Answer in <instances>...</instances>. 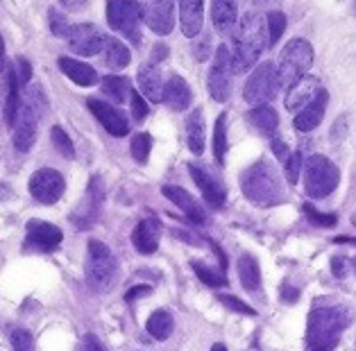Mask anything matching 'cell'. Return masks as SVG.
Returning a JSON list of instances; mask_svg holds the SVG:
<instances>
[{
    "instance_id": "38",
    "label": "cell",
    "mask_w": 356,
    "mask_h": 351,
    "mask_svg": "<svg viewBox=\"0 0 356 351\" xmlns=\"http://www.w3.org/2000/svg\"><path fill=\"white\" fill-rule=\"evenodd\" d=\"M50 138H53V143H55V147H57V152H62L64 159H75V145H73L71 136H68L62 127L55 125L53 129H50Z\"/></svg>"
},
{
    "instance_id": "6",
    "label": "cell",
    "mask_w": 356,
    "mask_h": 351,
    "mask_svg": "<svg viewBox=\"0 0 356 351\" xmlns=\"http://www.w3.org/2000/svg\"><path fill=\"white\" fill-rule=\"evenodd\" d=\"M46 104V98H43V91L39 86H32L28 89V95L21 104V111H19V118H16V125H14V147L23 152H30V147L34 145L37 140V122L41 118V111L46 107H39Z\"/></svg>"
},
{
    "instance_id": "40",
    "label": "cell",
    "mask_w": 356,
    "mask_h": 351,
    "mask_svg": "<svg viewBox=\"0 0 356 351\" xmlns=\"http://www.w3.org/2000/svg\"><path fill=\"white\" fill-rule=\"evenodd\" d=\"M12 347H14V351H34L32 333L25 329H16L12 333Z\"/></svg>"
},
{
    "instance_id": "31",
    "label": "cell",
    "mask_w": 356,
    "mask_h": 351,
    "mask_svg": "<svg viewBox=\"0 0 356 351\" xmlns=\"http://www.w3.org/2000/svg\"><path fill=\"white\" fill-rule=\"evenodd\" d=\"M248 120L254 125L259 131H261L264 136H273L277 125H280V116H277V111L273 107H268V104H264V107H254L250 113H248Z\"/></svg>"
},
{
    "instance_id": "29",
    "label": "cell",
    "mask_w": 356,
    "mask_h": 351,
    "mask_svg": "<svg viewBox=\"0 0 356 351\" xmlns=\"http://www.w3.org/2000/svg\"><path fill=\"white\" fill-rule=\"evenodd\" d=\"M100 89L105 95H109L116 104H123L127 100H132V84L123 75H105L100 77Z\"/></svg>"
},
{
    "instance_id": "50",
    "label": "cell",
    "mask_w": 356,
    "mask_h": 351,
    "mask_svg": "<svg viewBox=\"0 0 356 351\" xmlns=\"http://www.w3.org/2000/svg\"><path fill=\"white\" fill-rule=\"evenodd\" d=\"M163 57H168V48L163 46V43H157V46H154V52H152V59L150 61L159 64V59H163Z\"/></svg>"
},
{
    "instance_id": "8",
    "label": "cell",
    "mask_w": 356,
    "mask_h": 351,
    "mask_svg": "<svg viewBox=\"0 0 356 351\" xmlns=\"http://www.w3.org/2000/svg\"><path fill=\"white\" fill-rule=\"evenodd\" d=\"M145 19V10L138 0H107V23L111 30L123 34L138 46L141 43V21Z\"/></svg>"
},
{
    "instance_id": "3",
    "label": "cell",
    "mask_w": 356,
    "mask_h": 351,
    "mask_svg": "<svg viewBox=\"0 0 356 351\" xmlns=\"http://www.w3.org/2000/svg\"><path fill=\"white\" fill-rule=\"evenodd\" d=\"M241 186H243V195L259 206H273L284 199L280 174H277V170L266 159L257 161L243 172Z\"/></svg>"
},
{
    "instance_id": "55",
    "label": "cell",
    "mask_w": 356,
    "mask_h": 351,
    "mask_svg": "<svg viewBox=\"0 0 356 351\" xmlns=\"http://www.w3.org/2000/svg\"><path fill=\"white\" fill-rule=\"evenodd\" d=\"M7 197V190H5V186L0 183V199H5Z\"/></svg>"
},
{
    "instance_id": "56",
    "label": "cell",
    "mask_w": 356,
    "mask_h": 351,
    "mask_svg": "<svg viewBox=\"0 0 356 351\" xmlns=\"http://www.w3.org/2000/svg\"><path fill=\"white\" fill-rule=\"evenodd\" d=\"M211 351H227V347H225V345H213Z\"/></svg>"
},
{
    "instance_id": "21",
    "label": "cell",
    "mask_w": 356,
    "mask_h": 351,
    "mask_svg": "<svg viewBox=\"0 0 356 351\" xmlns=\"http://www.w3.org/2000/svg\"><path fill=\"white\" fill-rule=\"evenodd\" d=\"M179 28L188 39H195L204 25V0H179Z\"/></svg>"
},
{
    "instance_id": "28",
    "label": "cell",
    "mask_w": 356,
    "mask_h": 351,
    "mask_svg": "<svg viewBox=\"0 0 356 351\" xmlns=\"http://www.w3.org/2000/svg\"><path fill=\"white\" fill-rule=\"evenodd\" d=\"M186 143L193 154L204 152V113L200 107L186 116Z\"/></svg>"
},
{
    "instance_id": "44",
    "label": "cell",
    "mask_w": 356,
    "mask_h": 351,
    "mask_svg": "<svg viewBox=\"0 0 356 351\" xmlns=\"http://www.w3.org/2000/svg\"><path fill=\"white\" fill-rule=\"evenodd\" d=\"M129 102H132V116H134V120L143 122L145 116H147V102L143 100V95L132 91V100H129Z\"/></svg>"
},
{
    "instance_id": "11",
    "label": "cell",
    "mask_w": 356,
    "mask_h": 351,
    "mask_svg": "<svg viewBox=\"0 0 356 351\" xmlns=\"http://www.w3.org/2000/svg\"><path fill=\"white\" fill-rule=\"evenodd\" d=\"M66 190V179L55 168H39L30 177V195L41 204H55Z\"/></svg>"
},
{
    "instance_id": "27",
    "label": "cell",
    "mask_w": 356,
    "mask_h": 351,
    "mask_svg": "<svg viewBox=\"0 0 356 351\" xmlns=\"http://www.w3.org/2000/svg\"><path fill=\"white\" fill-rule=\"evenodd\" d=\"M7 73V98H5V122L10 127L16 125V118H19V111H21V82L19 77H16V70L10 66L5 70Z\"/></svg>"
},
{
    "instance_id": "19",
    "label": "cell",
    "mask_w": 356,
    "mask_h": 351,
    "mask_svg": "<svg viewBox=\"0 0 356 351\" xmlns=\"http://www.w3.org/2000/svg\"><path fill=\"white\" fill-rule=\"evenodd\" d=\"M161 193H163V197H168L172 204L179 206L181 213H184L193 225H207L204 209L200 206V202L191 195V193H186L184 188H179V186H163Z\"/></svg>"
},
{
    "instance_id": "4",
    "label": "cell",
    "mask_w": 356,
    "mask_h": 351,
    "mask_svg": "<svg viewBox=\"0 0 356 351\" xmlns=\"http://www.w3.org/2000/svg\"><path fill=\"white\" fill-rule=\"evenodd\" d=\"M84 277L91 291L107 293L118 281V261L102 240H89L86 247V266Z\"/></svg>"
},
{
    "instance_id": "18",
    "label": "cell",
    "mask_w": 356,
    "mask_h": 351,
    "mask_svg": "<svg viewBox=\"0 0 356 351\" xmlns=\"http://www.w3.org/2000/svg\"><path fill=\"white\" fill-rule=\"evenodd\" d=\"M102 202H105V186H102V179L100 177H91L89 190H86V197H84V204L75 213V220L80 222L82 229H86V227H91L95 222V218H98L100 209H102Z\"/></svg>"
},
{
    "instance_id": "30",
    "label": "cell",
    "mask_w": 356,
    "mask_h": 351,
    "mask_svg": "<svg viewBox=\"0 0 356 351\" xmlns=\"http://www.w3.org/2000/svg\"><path fill=\"white\" fill-rule=\"evenodd\" d=\"M238 277H241L243 288L250 293H257L259 288H261V270H259V263L254 256L243 254L238 259Z\"/></svg>"
},
{
    "instance_id": "23",
    "label": "cell",
    "mask_w": 356,
    "mask_h": 351,
    "mask_svg": "<svg viewBox=\"0 0 356 351\" xmlns=\"http://www.w3.org/2000/svg\"><path fill=\"white\" fill-rule=\"evenodd\" d=\"M163 102H166V107L172 111H186L191 107V102H193V91H191V86L186 84L184 77L172 75L166 82Z\"/></svg>"
},
{
    "instance_id": "33",
    "label": "cell",
    "mask_w": 356,
    "mask_h": 351,
    "mask_svg": "<svg viewBox=\"0 0 356 351\" xmlns=\"http://www.w3.org/2000/svg\"><path fill=\"white\" fill-rule=\"evenodd\" d=\"M147 333L154 338V340H166L170 338L172 329H175V320L168 311H154L147 320Z\"/></svg>"
},
{
    "instance_id": "48",
    "label": "cell",
    "mask_w": 356,
    "mask_h": 351,
    "mask_svg": "<svg viewBox=\"0 0 356 351\" xmlns=\"http://www.w3.org/2000/svg\"><path fill=\"white\" fill-rule=\"evenodd\" d=\"M59 5L66 7L68 12H82L89 5V0H59Z\"/></svg>"
},
{
    "instance_id": "39",
    "label": "cell",
    "mask_w": 356,
    "mask_h": 351,
    "mask_svg": "<svg viewBox=\"0 0 356 351\" xmlns=\"http://www.w3.org/2000/svg\"><path fill=\"white\" fill-rule=\"evenodd\" d=\"M266 19H268V46H275L286 30V16L282 12L273 10V12H268Z\"/></svg>"
},
{
    "instance_id": "32",
    "label": "cell",
    "mask_w": 356,
    "mask_h": 351,
    "mask_svg": "<svg viewBox=\"0 0 356 351\" xmlns=\"http://www.w3.org/2000/svg\"><path fill=\"white\" fill-rule=\"evenodd\" d=\"M129 48L125 46L123 41L118 39H107V46H105V64L111 70H123L125 66H129Z\"/></svg>"
},
{
    "instance_id": "43",
    "label": "cell",
    "mask_w": 356,
    "mask_h": 351,
    "mask_svg": "<svg viewBox=\"0 0 356 351\" xmlns=\"http://www.w3.org/2000/svg\"><path fill=\"white\" fill-rule=\"evenodd\" d=\"M300 170H302V154L300 152H293L286 161V179L291 183H298L300 179Z\"/></svg>"
},
{
    "instance_id": "54",
    "label": "cell",
    "mask_w": 356,
    "mask_h": 351,
    "mask_svg": "<svg viewBox=\"0 0 356 351\" xmlns=\"http://www.w3.org/2000/svg\"><path fill=\"white\" fill-rule=\"evenodd\" d=\"M336 243H345V245H356V238H336Z\"/></svg>"
},
{
    "instance_id": "42",
    "label": "cell",
    "mask_w": 356,
    "mask_h": 351,
    "mask_svg": "<svg viewBox=\"0 0 356 351\" xmlns=\"http://www.w3.org/2000/svg\"><path fill=\"white\" fill-rule=\"evenodd\" d=\"M304 213L311 218V222L318 225V227H334L338 222L336 215H329V213H320L318 209H314L311 204H304Z\"/></svg>"
},
{
    "instance_id": "47",
    "label": "cell",
    "mask_w": 356,
    "mask_h": 351,
    "mask_svg": "<svg viewBox=\"0 0 356 351\" xmlns=\"http://www.w3.org/2000/svg\"><path fill=\"white\" fill-rule=\"evenodd\" d=\"M150 293H152L150 286H134V288H129V291L125 293V302H136L138 297L150 295Z\"/></svg>"
},
{
    "instance_id": "49",
    "label": "cell",
    "mask_w": 356,
    "mask_h": 351,
    "mask_svg": "<svg viewBox=\"0 0 356 351\" xmlns=\"http://www.w3.org/2000/svg\"><path fill=\"white\" fill-rule=\"evenodd\" d=\"M273 152H275L277 159H286V154H289L291 150H289V145L282 143V140H273Z\"/></svg>"
},
{
    "instance_id": "46",
    "label": "cell",
    "mask_w": 356,
    "mask_h": 351,
    "mask_svg": "<svg viewBox=\"0 0 356 351\" xmlns=\"http://www.w3.org/2000/svg\"><path fill=\"white\" fill-rule=\"evenodd\" d=\"M209 43H211L209 34H204L202 41L193 43V55H195L197 61H207V57H209Z\"/></svg>"
},
{
    "instance_id": "15",
    "label": "cell",
    "mask_w": 356,
    "mask_h": 351,
    "mask_svg": "<svg viewBox=\"0 0 356 351\" xmlns=\"http://www.w3.org/2000/svg\"><path fill=\"white\" fill-rule=\"evenodd\" d=\"M145 23L154 34L166 37L175 25V0H147L145 3Z\"/></svg>"
},
{
    "instance_id": "25",
    "label": "cell",
    "mask_w": 356,
    "mask_h": 351,
    "mask_svg": "<svg viewBox=\"0 0 356 351\" xmlns=\"http://www.w3.org/2000/svg\"><path fill=\"white\" fill-rule=\"evenodd\" d=\"M211 19L218 34H229L236 30L238 21V3L236 0H213L211 3Z\"/></svg>"
},
{
    "instance_id": "26",
    "label": "cell",
    "mask_w": 356,
    "mask_h": 351,
    "mask_svg": "<svg viewBox=\"0 0 356 351\" xmlns=\"http://www.w3.org/2000/svg\"><path fill=\"white\" fill-rule=\"evenodd\" d=\"M327 102H329V93L323 89L320 95L309 104V107H304L298 116H295V129L300 131H311L316 129L320 122H323V116H325V109H327Z\"/></svg>"
},
{
    "instance_id": "37",
    "label": "cell",
    "mask_w": 356,
    "mask_h": 351,
    "mask_svg": "<svg viewBox=\"0 0 356 351\" xmlns=\"http://www.w3.org/2000/svg\"><path fill=\"white\" fill-rule=\"evenodd\" d=\"M150 147H152V138L145 131H138V134L132 136V143H129V150H132V156L136 163H145L147 156H150Z\"/></svg>"
},
{
    "instance_id": "52",
    "label": "cell",
    "mask_w": 356,
    "mask_h": 351,
    "mask_svg": "<svg viewBox=\"0 0 356 351\" xmlns=\"http://www.w3.org/2000/svg\"><path fill=\"white\" fill-rule=\"evenodd\" d=\"M343 266H345V259H341V256H336V259L332 261V272H334L336 277H343V275H345Z\"/></svg>"
},
{
    "instance_id": "41",
    "label": "cell",
    "mask_w": 356,
    "mask_h": 351,
    "mask_svg": "<svg viewBox=\"0 0 356 351\" xmlns=\"http://www.w3.org/2000/svg\"><path fill=\"white\" fill-rule=\"evenodd\" d=\"M218 302L227 306L229 311L234 313H243V315H257V311L252 309V306H248L245 302H241L238 297H234V295H218Z\"/></svg>"
},
{
    "instance_id": "34",
    "label": "cell",
    "mask_w": 356,
    "mask_h": 351,
    "mask_svg": "<svg viewBox=\"0 0 356 351\" xmlns=\"http://www.w3.org/2000/svg\"><path fill=\"white\" fill-rule=\"evenodd\" d=\"M213 154L220 165L227 159V113H220L213 127Z\"/></svg>"
},
{
    "instance_id": "12",
    "label": "cell",
    "mask_w": 356,
    "mask_h": 351,
    "mask_svg": "<svg viewBox=\"0 0 356 351\" xmlns=\"http://www.w3.org/2000/svg\"><path fill=\"white\" fill-rule=\"evenodd\" d=\"M62 229L46 220H30L28 227H25V250L28 252L50 254L62 245Z\"/></svg>"
},
{
    "instance_id": "14",
    "label": "cell",
    "mask_w": 356,
    "mask_h": 351,
    "mask_svg": "<svg viewBox=\"0 0 356 351\" xmlns=\"http://www.w3.org/2000/svg\"><path fill=\"white\" fill-rule=\"evenodd\" d=\"M86 107H89V111L95 116V120H98L111 136L123 138V136L129 134L127 116L118 107H114V104H109L105 100H98V98H89V100H86Z\"/></svg>"
},
{
    "instance_id": "16",
    "label": "cell",
    "mask_w": 356,
    "mask_h": 351,
    "mask_svg": "<svg viewBox=\"0 0 356 351\" xmlns=\"http://www.w3.org/2000/svg\"><path fill=\"white\" fill-rule=\"evenodd\" d=\"M188 172H191V177H193V181L197 183V188L202 190V197L207 199V204L213 209H222L225 199H227V193H225L222 183L207 168H200L195 163H188Z\"/></svg>"
},
{
    "instance_id": "57",
    "label": "cell",
    "mask_w": 356,
    "mask_h": 351,
    "mask_svg": "<svg viewBox=\"0 0 356 351\" xmlns=\"http://www.w3.org/2000/svg\"><path fill=\"white\" fill-rule=\"evenodd\" d=\"M354 270H356V259H354Z\"/></svg>"
},
{
    "instance_id": "51",
    "label": "cell",
    "mask_w": 356,
    "mask_h": 351,
    "mask_svg": "<svg viewBox=\"0 0 356 351\" xmlns=\"http://www.w3.org/2000/svg\"><path fill=\"white\" fill-rule=\"evenodd\" d=\"M82 351H105V349H102V345H100L98 340L89 336V338L84 340V347H82Z\"/></svg>"
},
{
    "instance_id": "36",
    "label": "cell",
    "mask_w": 356,
    "mask_h": 351,
    "mask_svg": "<svg viewBox=\"0 0 356 351\" xmlns=\"http://www.w3.org/2000/svg\"><path fill=\"white\" fill-rule=\"evenodd\" d=\"M48 23H50V32H53L55 37H59V39H68V37H71L73 25L68 23L66 14H64L62 10H57V7H50V12H48Z\"/></svg>"
},
{
    "instance_id": "17",
    "label": "cell",
    "mask_w": 356,
    "mask_h": 351,
    "mask_svg": "<svg viewBox=\"0 0 356 351\" xmlns=\"http://www.w3.org/2000/svg\"><path fill=\"white\" fill-rule=\"evenodd\" d=\"M320 91H323V84H320L318 77H314V75L302 77L298 84H293L289 89V95H286V109L293 113H300L304 107H309V104L318 98Z\"/></svg>"
},
{
    "instance_id": "1",
    "label": "cell",
    "mask_w": 356,
    "mask_h": 351,
    "mask_svg": "<svg viewBox=\"0 0 356 351\" xmlns=\"http://www.w3.org/2000/svg\"><path fill=\"white\" fill-rule=\"evenodd\" d=\"M268 46V19L257 10L248 12L234 30V52L232 68L234 73H248L257 66V59Z\"/></svg>"
},
{
    "instance_id": "24",
    "label": "cell",
    "mask_w": 356,
    "mask_h": 351,
    "mask_svg": "<svg viewBox=\"0 0 356 351\" xmlns=\"http://www.w3.org/2000/svg\"><path fill=\"white\" fill-rule=\"evenodd\" d=\"M59 70L68 77L71 82H75L77 86H93L100 82L98 70L89 64H82V61H75L71 57H59L57 59Z\"/></svg>"
},
{
    "instance_id": "35",
    "label": "cell",
    "mask_w": 356,
    "mask_h": 351,
    "mask_svg": "<svg viewBox=\"0 0 356 351\" xmlns=\"http://www.w3.org/2000/svg\"><path fill=\"white\" fill-rule=\"evenodd\" d=\"M191 268H193V272L200 277V281H204L207 286H213V288L227 286V277H225L222 270H211V268H207L204 263H200V261L191 263Z\"/></svg>"
},
{
    "instance_id": "5",
    "label": "cell",
    "mask_w": 356,
    "mask_h": 351,
    "mask_svg": "<svg viewBox=\"0 0 356 351\" xmlns=\"http://www.w3.org/2000/svg\"><path fill=\"white\" fill-rule=\"evenodd\" d=\"M311 64H314V48H311V43L307 39H291L284 46L280 55V64H277L280 84L291 89L302 77H307Z\"/></svg>"
},
{
    "instance_id": "9",
    "label": "cell",
    "mask_w": 356,
    "mask_h": 351,
    "mask_svg": "<svg viewBox=\"0 0 356 351\" xmlns=\"http://www.w3.org/2000/svg\"><path fill=\"white\" fill-rule=\"evenodd\" d=\"M282 89L280 84V73H277V66L273 61H261L254 73L250 75V80L245 82V89H243V98L252 107H264L266 102H270L277 91Z\"/></svg>"
},
{
    "instance_id": "10",
    "label": "cell",
    "mask_w": 356,
    "mask_h": 351,
    "mask_svg": "<svg viewBox=\"0 0 356 351\" xmlns=\"http://www.w3.org/2000/svg\"><path fill=\"white\" fill-rule=\"evenodd\" d=\"M232 50L220 43L209 68V93L216 102H227L232 93Z\"/></svg>"
},
{
    "instance_id": "20",
    "label": "cell",
    "mask_w": 356,
    "mask_h": 351,
    "mask_svg": "<svg viewBox=\"0 0 356 351\" xmlns=\"http://www.w3.org/2000/svg\"><path fill=\"white\" fill-rule=\"evenodd\" d=\"M159 238H161V222L157 218H143L141 222L136 225V229L132 234V243L138 254H154L159 247Z\"/></svg>"
},
{
    "instance_id": "2",
    "label": "cell",
    "mask_w": 356,
    "mask_h": 351,
    "mask_svg": "<svg viewBox=\"0 0 356 351\" xmlns=\"http://www.w3.org/2000/svg\"><path fill=\"white\" fill-rule=\"evenodd\" d=\"M347 315L336 306H323L311 311L307 324V351H334L341 342Z\"/></svg>"
},
{
    "instance_id": "45",
    "label": "cell",
    "mask_w": 356,
    "mask_h": 351,
    "mask_svg": "<svg viewBox=\"0 0 356 351\" xmlns=\"http://www.w3.org/2000/svg\"><path fill=\"white\" fill-rule=\"evenodd\" d=\"M14 70H16V77H19L21 86H25L32 80V66H30V61L25 59V57H16Z\"/></svg>"
},
{
    "instance_id": "7",
    "label": "cell",
    "mask_w": 356,
    "mask_h": 351,
    "mask_svg": "<svg viewBox=\"0 0 356 351\" xmlns=\"http://www.w3.org/2000/svg\"><path fill=\"white\" fill-rule=\"evenodd\" d=\"M341 172L336 163L329 161L323 154L309 156L307 168H304V190L311 199H325L338 188Z\"/></svg>"
},
{
    "instance_id": "13",
    "label": "cell",
    "mask_w": 356,
    "mask_h": 351,
    "mask_svg": "<svg viewBox=\"0 0 356 351\" xmlns=\"http://www.w3.org/2000/svg\"><path fill=\"white\" fill-rule=\"evenodd\" d=\"M107 46V37L93 23L73 25V32L68 37V48L80 57H93Z\"/></svg>"
},
{
    "instance_id": "22",
    "label": "cell",
    "mask_w": 356,
    "mask_h": 351,
    "mask_svg": "<svg viewBox=\"0 0 356 351\" xmlns=\"http://www.w3.org/2000/svg\"><path fill=\"white\" fill-rule=\"evenodd\" d=\"M136 80H138L141 95H145L147 100H152V102L163 100V89H166V84H163V75L154 61H145V64L138 68Z\"/></svg>"
},
{
    "instance_id": "53",
    "label": "cell",
    "mask_w": 356,
    "mask_h": 351,
    "mask_svg": "<svg viewBox=\"0 0 356 351\" xmlns=\"http://www.w3.org/2000/svg\"><path fill=\"white\" fill-rule=\"evenodd\" d=\"M7 68L5 64V39H3V34H0V73Z\"/></svg>"
}]
</instances>
